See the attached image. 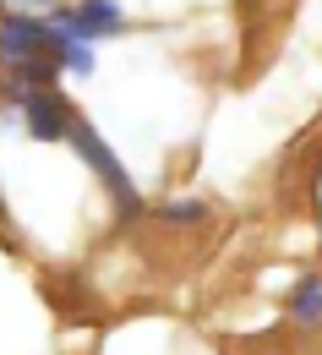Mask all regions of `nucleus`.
Returning <instances> with one entry per match:
<instances>
[{
    "label": "nucleus",
    "mask_w": 322,
    "mask_h": 355,
    "mask_svg": "<svg viewBox=\"0 0 322 355\" xmlns=\"http://www.w3.org/2000/svg\"><path fill=\"white\" fill-rule=\"evenodd\" d=\"M66 142L77 148V159H82V164H88L93 175H98V186H104V191L115 197L120 219H137V214H142V191H137V180L126 175V164L115 159V148H109L104 137L93 132V126L82 121V115H71V126H66Z\"/></svg>",
    "instance_id": "obj_1"
},
{
    "label": "nucleus",
    "mask_w": 322,
    "mask_h": 355,
    "mask_svg": "<svg viewBox=\"0 0 322 355\" xmlns=\"http://www.w3.org/2000/svg\"><path fill=\"white\" fill-rule=\"evenodd\" d=\"M6 98L17 104L22 115V132L39 137V142H66V126H71V110L55 88H22V83H6Z\"/></svg>",
    "instance_id": "obj_2"
},
{
    "label": "nucleus",
    "mask_w": 322,
    "mask_h": 355,
    "mask_svg": "<svg viewBox=\"0 0 322 355\" xmlns=\"http://www.w3.org/2000/svg\"><path fill=\"white\" fill-rule=\"evenodd\" d=\"M0 60H6V66H22V60H55L49 17H33V11H0Z\"/></svg>",
    "instance_id": "obj_3"
},
{
    "label": "nucleus",
    "mask_w": 322,
    "mask_h": 355,
    "mask_svg": "<svg viewBox=\"0 0 322 355\" xmlns=\"http://www.w3.org/2000/svg\"><path fill=\"white\" fill-rule=\"evenodd\" d=\"M77 22L88 28L93 39H115V33H126V11H120L115 0H77Z\"/></svg>",
    "instance_id": "obj_4"
},
{
    "label": "nucleus",
    "mask_w": 322,
    "mask_h": 355,
    "mask_svg": "<svg viewBox=\"0 0 322 355\" xmlns=\"http://www.w3.org/2000/svg\"><path fill=\"white\" fill-rule=\"evenodd\" d=\"M289 317H295V322H322V273H312V279L295 284V295H289Z\"/></svg>",
    "instance_id": "obj_5"
},
{
    "label": "nucleus",
    "mask_w": 322,
    "mask_h": 355,
    "mask_svg": "<svg viewBox=\"0 0 322 355\" xmlns=\"http://www.w3.org/2000/svg\"><path fill=\"white\" fill-rule=\"evenodd\" d=\"M159 219H164V224H202V219H208V202H197V197L164 202V208H159Z\"/></svg>",
    "instance_id": "obj_6"
},
{
    "label": "nucleus",
    "mask_w": 322,
    "mask_h": 355,
    "mask_svg": "<svg viewBox=\"0 0 322 355\" xmlns=\"http://www.w3.org/2000/svg\"><path fill=\"white\" fill-rule=\"evenodd\" d=\"M22 6H28V11H33V6H55V0H22Z\"/></svg>",
    "instance_id": "obj_7"
},
{
    "label": "nucleus",
    "mask_w": 322,
    "mask_h": 355,
    "mask_svg": "<svg viewBox=\"0 0 322 355\" xmlns=\"http://www.w3.org/2000/svg\"><path fill=\"white\" fill-rule=\"evenodd\" d=\"M0 219H6V202H0Z\"/></svg>",
    "instance_id": "obj_8"
}]
</instances>
